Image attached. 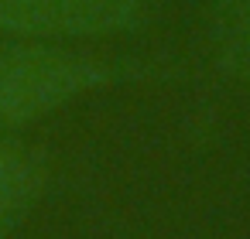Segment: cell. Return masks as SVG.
Returning a JSON list of instances; mask_svg holds the SVG:
<instances>
[{"instance_id": "277c9868", "label": "cell", "mask_w": 250, "mask_h": 239, "mask_svg": "<svg viewBox=\"0 0 250 239\" xmlns=\"http://www.w3.org/2000/svg\"><path fill=\"white\" fill-rule=\"evenodd\" d=\"M209 38L216 62L229 75L250 82V0H212Z\"/></svg>"}, {"instance_id": "3957f363", "label": "cell", "mask_w": 250, "mask_h": 239, "mask_svg": "<svg viewBox=\"0 0 250 239\" xmlns=\"http://www.w3.org/2000/svg\"><path fill=\"white\" fill-rule=\"evenodd\" d=\"M45 154L18 137H0V239L35 205L45 188Z\"/></svg>"}, {"instance_id": "7a4b0ae2", "label": "cell", "mask_w": 250, "mask_h": 239, "mask_svg": "<svg viewBox=\"0 0 250 239\" xmlns=\"http://www.w3.org/2000/svg\"><path fill=\"white\" fill-rule=\"evenodd\" d=\"M151 0H0L7 38H110L144 28Z\"/></svg>"}, {"instance_id": "6da1fadb", "label": "cell", "mask_w": 250, "mask_h": 239, "mask_svg": "<svg viewBox=\"0 0 250 239\" xmlns=\"http://www.w3.org/2000/svg\"><path fill=\"white\" fill-rule=\"evenodd\" d=\"M124 69L35 38L0 41V127H28L65 103L117 82Z\"/></svg>"}]
</instances>
